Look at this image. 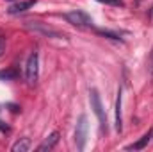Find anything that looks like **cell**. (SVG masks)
I'll return each instance as SVG.
<instances>
[{"mask_svg": "<svg viewBox=\"0 0 153 152\" xmlns=\"http://www.w3.org/2000/svg\"><path fill=\"white\" fill-rule=\"evenodd\" d=\"M152 136H153V129H148V132H144L135 143H132V145H128L126 147V150H143L148 143H150V140H152Z\"/></svg>", "mask_w": 153, "mask_h": 152, "instance_id": "cell-8", "label": "cell"}, {"mask_svg": "<svg viewBox=\"0 0 153 152\" xmlns=\"http://www.w3.org/2000/svg\"><path fill=\"white\" fill-rule=\"evenodd\" d=\"M89 100H91V108H93V111H94L96 118H98V122H100V129H102V132L107 134V131H109V125H107V114H105V109H103V106H102L100 93H98L96 90H89Z\"/></svg>", "mask_w": 153, "mask_h": 152, "instance_id": "cell-1", "label": "cell"}, {"mask_svg": "<svg viewBox=\"0 0 153 152\" xmlns=\"http://www.w3.org/2000/svg\"><path fill=\"white\" fill-rule=\"evenodd\" d=\"M150 72L153 74V48H152V54H150Z\"/></svg>", "mask_w": 153, "mask_h": 152, "instance_id": "cell-17", "label": "cell"}, {"mask_svg": "<svg viewBox=\"0 0 153 152\" xmlns=\"http://www.w3.org/2000/svg\"><path fill=\"white\" fill-rule=\"evenodd\" d=\"M85 140H87V116L85 114H80L78 123H76V129H75V141H76V149L78 150H84Z\"/></svg>", "mask_w": 153, "mask_h": 152, "instance_id": "cell-4", "label": "cell"}, {"mask_svg": "<svg viewBox=\"0 0 153 152\" xmlns=\"http://www.w3.org/2000/svg\"><path fill=\"white\" fill-rule=\"evenodd\" d=\"M121 90H117V99H116V131L121 132L123 131V118H121Z\"/></svg>", "mask_w": 153, "mask_h": 152, "instance_id": "cell-9", "label": "cell"}, {"mask_svg": "<svg viewBox=\"0 0 153 152\" xmlns=\"http://www.w3.org/2000/svg\"><path fill=\"white\" fill-rule=\"evenodd\" d=\"M18 70L14 68V66H11V68H5V70H0V79L2 81H14V79H18Z\"/></svg>", "mask_w": 153, "mask_h": 152, "instance_id": "cell-11", "label": "cell"}, {"mask_svg": "<svg viewBox=\"0 0 153 152\" xmlns=\"http://www.w3.org/2000/svg\"><path fill=\"white\" fill-rule=\"evenodd\" d=\"M27 29L39 32L43 36H48V38H64V34H61L59 31H55V29L48 27L46 23H41V22H27Z\"/></svg>", "mask_w": 153, "mask_h": 152, "instance_id": "cell-5", "label": "cell"}, {"mask_svg": "<svg viewBox=\"0 0 153 152\" xmlns=\"http://www.w3.org/2000/svg\"><path fill=\"white\" fill-rule=\"evenodd\" d=\"M64 20H66L68 23H71L73 27H76V29H91V27H93L91 16H89L87 13H84V11H78V9L66 13V14H64Z\"/></svg>", "mask_w": 153, "mask_h": 152, "instance_id": "cell-2", "label": "cell"}, {"mask_svg": "<svg viewBox=\"0 0 153 152\" xmlns=\"http://www.w3.org/2000/svg\"><path fill=\"white\" fill-rule=\"evenodd\" d=\"M102 4H107V5H112V7H125V2L123 0H98Z\"/></svg>", "mask_w": 153, "mask_h": 152, "instance_id": "cell-13", "label": "cell"}, {"mask_svg": "<svg viewBox=\"0 0 153 152\" xmlns=\"http://www.w3.org/2000/svg\"><path fill=\"white\" fill-rule=\"evenodd\" d=\"M7 108H11L13 113H20V106H16V104H7Z\"/></svg>", "mask_w": 153, "mask_h": 152, "instance_id": "cell-15", "label": "cell"}, {"mask_svg": "<svg viewBox=\"0 0 153 152\" xmlns=\"http://www.w3.org/2000/svg\"><path fill=\"white\" fill-rule=\"evenodd\" d=\"M4 52H5V36L0 32V57L4 56Z\"/></svg>", "mask_w": 153, "mask_h": 152, "instance_id": "cell-14", "label": "cell"}, {"mask_svg": "<svg viewBox=\"0 0 153 152\" xmlns=\"http://www.w3.org/2000/svg\"><path fill=\"white\" fill-rule=\"evenodd\" d=\"M96 34H100V36H103V38H109V39H121V36L117 34V32H112V31H105V29H96Z\"/></svg>", "mask_w": 153, "mask_h": 152, "instance_id": "cell-12", "label": "cell"}, {"mask_svg": "<svg viewBox=\"0 0 153 152\" xmlns=\"http://www.w3.org/2000/svg\"><path fill=\"white\" fill-rule=\"evenodd\" d=\"M59 140H61V132L59 131H53L52 134H48L41 143H39L38 147V152H46V150H52L57 143H59Z\"/></svg>", "mask_w": 153, "mask_h": 152, "instance_id": "cell-6", "label": "cell"}, {"mask_svg": "<svg viewBox=\"0 0 153 152\" xmlns=\"http://www.w3.org/2000/svg\"><path fill=\"white\" fill-rule=\"evenodd\" d=\"M25 77H27V82L32 86L38 82L39 77V56L38 52H32L27 59V66H25Z\"/></svg>", "mask_w": 153, "mask_h": 152, "instance_id": "cell-3", "label": "cell"}, {"mask_svg": "<svg viewBox=\"0 0 153 152\" xmlns=\"http://www.w3.org/2000/svg\"><path fill=\"white\" fill-rule=\"evenodd\" d=\"M30 147H32V141H30L29 138H20V140L11 147V150L13 152H27V150H30Z\"/></svg>", "mask_w": 153, "mask_h": 152, "instance_id": "cell-10", "label": "cell"}, {"mask_svg": "<svg viewBox=\"0 0 153 152\" xmlns=\"http://www.w3.org/2000/svg\"><path fill=\"white\" fill-rule=\"evenodd\" d=\"M34 5H36V0H20V2H16V4H13V5L7 9V13H9V14H20V13L27 11V9H30V7H34Z\"/></svg>", "mask_w": 153, "mask_h": 152, "instance_id": "cell-7", "label": "cell"}, {"mask_svg": "<svg viewBox=\"0 0 153 152\" xmlns=\"http://www.w3.org/2000/svg\"><path fill=\"white\" fill-rule=\"evenodd\" d=\"M0 131H2V132H9V125L4 123V122H0Z\"/></svg>", "mask_w": 153, "mask_h": 152, "instance_id": "cell-16", "label": "cell"}]
</instances>
